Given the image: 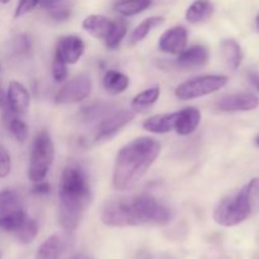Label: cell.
Masks as SVG:
<instances>
[{
	"label": "cell",
	"instance_id": "ac0fdd59",
	"mask_svg": "<svg viewBox=\"0 0 259 259\" xmlns=\"http://www.w3.org/2000/svg\"><path fill=\"white\" fill-rule=\"evenodd\" d=\"M131 85V80L126 75L115 70L106 71L103 78V86L111 95H118L124 93Z\"/></svg>",
	"mask_w": 259,
	"mask_h": 259
},
{
	"label": "cell",
	"instance_id": "f6af8a7d",
	"mask_svg": "<svg viewBox=\"0 0 259 259\" xmlns=\"http://www.w3.org/2000/svg\"><path fill=\"white\" fill-rule=\"evenodd\" d=\"M0 259H2V254H0Z\"/></svg>",
	"mask_w": 259,
	"mask_h": 259
},
{
	"label": "cell",
	"instance_id": "f35d334b",
	"mask_svg": "<svg viewBox=\"0 0 259 259\" xmlns=\"http://www.w3.org/2000/svg\"><path fill=\"white\" fill-rule=\"evenodd\" d=\"M7 108V95H5L4 90H3L2 85H0V109H4Z\"/></svg>",
	"mask_w": 259,
	"mask_h": 259
},
{
	"label": "cell",
	"instance_id": "7a4b0ae2",
	"mask_svg": "<svg viewBox=\"0 0 259 259\" xmlns=\"http://www.w3.org/2000/svg\"><path fill=\"white\" fill-rule=\"evenodd\" d=\"M159 152L161 144L151 137H141L125 144L115 159L114 189L119 191L133 189L151 168Z\"/></svg>",
	"mask_w": 259,
	"mask_h": 259
},
{
	"label": "cell",
	"instance_id": "30bf717a",
	"mask_svg": "<svg viewBox=\"0 0 259 259\" xmlns=\"http://www.w3.org/2000/svg\"><path fill=\"white\" fill-rule=\"evenodd\" d=\"M134 115H136V113L132 110H120L111 113L110 115L103 119V121L100 123L95 139L96 141H104V139L114 137L133 120Z\"/></svg>",
	"mask_w": 259,
	"mask_h": 259
},
{
	"label": "cell",
	"instance_id": "2e32d148",
	"mask_svg": "<svg viewBox=\"0 0 259 259\" xmlns=\"http://www.w3.org/2000/svg\"><path fill=\"white\" fill-rule=\"evenodd\" d=\"M113 20L100 14H91L83 19L82 28L93 37L98 39H105L108 33L110 32Z\"/></svg>",
	"mask_w": 259,
	"mask_h": 259
},
{
	"label": "cell",
	"instance_id": "9a60e30c",
	"mask_svg": "<svg viewBox=\"0 0 259 259\" xmlns=\"http://www.w3.org/2000/svg\"><path fill=\"white\" fill-rule=\"evenodd\" d=\"M67 248V239L62 235H51L40 244L37 259H58Z\"/></svg>",
	"mask_w": 259,
	"mask_h": 259
},
{
	"label": "cell",
	"instance_id": "52a82bcc",
	"mask_svg": "<svg viewBox=\"0 0 259 259\" xmlns=\"http://www.w3.org/2000/svg\"><path fill=\"white\" fill-rule=\"evenodd\" d=\"M91 78L88 75H80L72 78L57 91L55 100L57 104H75L85 100L91 93Z\"/></svg>",
	"mask_w": 259,
	"mask_h": 259
},
{
	"label": "cell",
	"instance_id": "5bb4252c",
	"mask_svg": "<svg viewBox=\"0 0 259 259\" xmlns=\"http://www.w3.org/2000/svg\"><path fill=\"white\" fill-rule=\"evenodd\" d=\"M201 121V113L199 109L189 106L175 113L174 131L180 136H189L194 133Z\"/></svg>",
	"mask_w": 259,
	"mask_h": 259
},
{
	"label": "cell",
	"instance_id": "f1b7e54d",
	"mask_svg": "<svg viewBox=\"0 0 259 259\" xmlns=\"http://www.w3.org/2000/svg\"><path fill=\"white\" fill-rule=\"evenodd\" d=\"M25 219H27V214L24 210L8 215V217L0 219V229L8 233H14L24 223Z\"/></svg>",
	"mask_w": 259,
	"mask_h": 259
},
{
	"label": "cell",
	"instance_id": "e575fe53",
	"mask_svg": "<svg viewBox=\"0 0 259 259\" xmlns=\"http://www.w3.org/2000/svg\"><path fill=\"white\" fill-rule=\"evenodd\" d=\"M32 47V43L28 35H19L14 39V50L18 53H27Z\"/></svg>",
	"mask_w": 259,
	"mask_h": 259
},
{
	"label": "cell",
	"instance_id": "836d02e7",
	"mask_svg": "<svg viewBox=\"0 0 259 259\" xmlns=\"http://www.w3.org/2000/svg\"><path fill=\"white\" fill-rule=\"evenodd\" d=\"M71 12H72L71 4H67L58 8V9L51 10V12H48L47 14L51 19L56 20V22H65V20H67L68 18L71 17Z\"/></svg>",
	"mask_w": 259,
	"mask_h": 259
},
{
	"label": "cell",
	"instance_id": "cb8c5ba5",
	"mask_svg": "<svg viewBox=\"0 0 259 259\" xmlns=\"http://www.w3.org/2000/svg\"><path fill=\"white\" fill-rule=\"evenodd\" d=\"M164 23L163 17H149L147 19H144L143 22L139 25H137L134 28V30L132 32L131 37H129V43L131 45H137V43L142 42L149 33L153 29L158 28L159 25H162Z\"/></svg>",
	"mask_w": 259,
	"mask_h": 259
},
{
	"label": "cell",
	"instance_id": "1f68e13d",
	"mask_svg": "<svg viewBox=\"0 0 259 259\" xmlns=\"http://www.w3.org/2000/svg\"><path fill=\"white\" fill-rule=\"evenodd\" d=\"M12 169V161L7 149L0 144V179H4L10 174Z\"/></svg>",
	"mask_w": 259,
	"mask_h": 259
},
{
	"label": "cell",
	"instance_id": "44dd1931",
	"mask_svg": "<svg viewBox=\"0 0 259 259\" xmlns=\"http://www.w3.org/2000/svg\"><path fill=\"white\" fill-rule=\"evenodd\" d=\"M220 51H222V56L227 65L233 70H237L243 61V52L239 43L237 40L228 38L220 43Z\"/></svg>",
	"mask_w": 259,
	"mask_h": 259
},
{
	"label": "cell",
	"instance_id": "74e56055",
	"mask_svg": "<svg viewBox=\"0 0 259 259\" xmlns=\"http://www.w3.org/2000/svg\"><path fill=\"white\" fill-rule=\"evenodd\" d=\"M248 80H249L250 85L255 89V90L259 91V75L255 72H249L248 73Z\"/></svg>",
	"mask_w": 259,
	"mask_h": 259
},
{
	"label": "cell",
	"instance_id": "8fae6325",
	"mask_svg": "<svg viewBox=\"0 0 259 259\" xmlns=\"http://www.w3.org/2000/svg\"><path fill=\"white\" fill-rule=\"evenodd\" d=\"M187 45V30L185 27L176 25L167 29L161 35L158 47L162 52L169 55H179L186 48Z\"/></svg>",
	"mask_w": 259,
	"mask_h": 259
},
{
	"label": "cell",
	"instance_id": "484cf974",
	"mask_svg": "<svg viewBox=\"0 0 259 259\" xmlns=\"http://www.w3.org/2000/svg\"><path fill=\"white\" fill-rule=\"evenodd\" d=\"M126 33H128V23H126L125 19L120 18V19L113 20L110 32L108 33L106 38L104 39L105 40L106 47L110 48V50H115L123 42Z\"/></svg>",
	"mask_w": 259,
	"mask_h": 259
},
{
	"label": "cell",
	"instance_id": "83f0119b",
	"mask_svg": "<svg viewBox=\"0 0 259 259\" xmlns=\"http://www.w3.org/2000/svg\"><path fill=\"white\" fill-rule=\"evenodd\" d=\"M38 234V225L35 223V220L30 219L27 217V219L24 220L22 225L18 228L14 232L15 239L20 243V244H30L33 240L35 239Z\"/></svg>",
	"mask_w": 259,
	"mask_h": 259
},
{
	"label": "cell",
	"instance_id": "ee69618b",
	"mask_svg": "<svg viewBox=\"0 0 259 259\" xmlns=\"http://www.w3.org/2000/svg\"><path fill=\"white\" fill-rule=\"evenodd\" d=\"M0 75H2V63H0Z\"/></svg>",
	"mask_w": 259,
	"mask_h": 259
},
{
	"label": "cell",
	"instance_id": "ab89813d",
	"mask_svg": "<svg viewBox=\"0 0 259 259\" xmlns=\"http://www.w3.org/2000/svg\"><path fill=\"white\" fill-rule=\"evenodd\" d=\"M70 259H94L91 255L85 254V253H78V254H75L73 257H71Z\"/></svg>",
	"mask_w": 259,
	"mask_h": 259
},
{
	"label": "cell",
	"instance_id": "7c38bea8",
	"mask_svg": "<svg viewBox=\"0 0 259 259\" xmlns=\"http://www.w3.org/2000/svg\"><path fill=\"white\" fill-rule=\"evenodd\" d=\"M210 58L209 50L202 45H194L189 48H185L179 53L176 58V65L180 68L190 70V68H199L206 65Z\"/></svg>",
	"mask_w": 259,
	"mask_h": 259
},
{
	"label": "cell",
	"instance_id": "6da1fadb",
	"mask_svg": "<svg viewBox=\"0 0 259 259\" xmlns=\"http://www.w3.org/2000/svg\"><path fill=\"white\" fill-rule=\"evenodd\" d=\"M101 220L113 228L166 225L171 220V210L152 195H129L109 200L103 209Z\"/></svg>",
	"mask_w": 259,
	"mask_h": 259
},
{
	"label": "cell",
	"instance_id": "ba28073f",
	"mask_svg": "<svg viewBox=\"0 0 259 259\" xmlns=\"http://www.w3.org/2000/svg\"><path fill=\"white\" fill-rule=\"evenodd\" d=\"M85 52V43L77 35H66L61 37L56 45L55 58L66 63L73 65L82 57Z\"/></svg>",
	"mask_w": 259,
	"mask_h": 259
},
{
	"label": "cell",
	"instance_id": "5b68a950",
	"mask_svg": "<svg viewBox=\"0 0 259 259\" xmlns=\"http://www.w3.org/2000/svg\"><path fill=\"white\" fill-rule=\"evenodd\" d=\"M55 159V146L51 134L46 129L40 131L35 136L30 152L28 177L30 181H43L50 172L51 166Z\"/></svg>",
	"mask_w": 259,
	"mask_h": 259
},
{
	"label": "cell",
	"instance_id": "4fadbf2b",
	"mask_svg": "<svg viewBox=\"0 0 259 259\" xmlns=\"http://www.w3.org/2000/svg\"><path fill=\"white\" fill-rule=\"evenodd\" d=\"M7 108L14 111L18 115H22L28 111L30 104V95L25 86L20 82L12 81L7 90Z\"/></svg>",
	"mask_w": 259,
	"mask_h": 259
},
{
	"label": "cell",
	"instance_id": "7402d4cb",
	"mask_svg": "<svg viewBox=\"0 0 259 259\" xmlns=\"http://www.w3.org/2000/svg\"><path fill=\"white\" fill-rule=\"evenodd\" d=\"M23 204L22 199L18 192L13 190H3L0 191V219L12 215L14 212L22 211Z\"/></svg>",
	"mask_w": 259,
	"mask_h": 259
},
{
	"label": "cell",
	"instance_id": "60d3db41",
	"mask_svg": "<svg viewBox=\"0 0 259 259\" xmlns=\"http://www.w3.org/2000/svg\"><path fill=\"white\" fill-rule=\"evenodd\" d=\"M255 25H257V30L259 32V15L257 17V19H255Z\"/></svg>",
	"mask_w": 259,
	"mask_h": 259
},
{
	"label": "cell",
	"instance_id": "d6a6232c",
	"mask_svg": "<svg viewBox=\"0 0 259 259\" xmlns=\"http://www.w3.org/2000/svg\"><path fill=\"white\" fill-rule=\"evenodd\" d=\"M52 73L56 82H63V81L67 78V75H68L67 65L55 58L52 65Z\"/></svg>",
	"mask_w": 259,
	"mask_h": 259
},
{
	"label": "cell",
	"instance_id": "4dcf8cb0",
	"mask_svg": "<svg viewBox=\"0 0 259 259\" xmlns=\"http://www.w3.org/2000/svg\"><path fill=\"white\" fill-rule=\"evenodd\" d=\"M42 0H19L14 12V18H22L34 10Z\"/></svg>",
	"mask_w": 259,
	"mask_h": 259
},
{
	"label": "cell",
	"instance_id": "b9f144b4",
	"mask_svg": "<svg viewBox=\"0 0 259 259\" xmlns=\"http://www.w3.org/2000/svg\"><path fill=\"white\" fill-rule=\"evenodd\" d=\"M10 0H0V4H7V3H9Z\"/></svg>",
	"mask_w": 259,
	"mask_h": 259
},
{
	"label": "cell",
	"instance_id": "d4e9b609",
	"mask_svg": "<svg viewBox=\"0 0 259 259\" xmlns=\"http://www.w3.org/2000/svg\"><path fill=\"white\" fill-rule=\"evenodd\" d=\"M152 3L153 0H119L114 5V9L123 17H133L148 9Z\"/></svg>",
	"mask_w": 259,
	"mask_h": 259
},
{
	"label": "cell",
	"instance_id": "603a6c76",
	"mask_svg": "<svg viewBox=\"0 0 259 259\" xmlns=\"http://www.w3.org/2000/svg\"><path fill=\"white\" fill-rule=\"evenodd\" d=\"M4 123L5 126L9 129L10 133L13 134L15 139L18 142H25V139L28 138V125L22 120V119L18 118V114H15L14 111H12L10 109L5 108L4 109Z\"/></svg>",
	"mask_w": 259,
	"mask_h": 259
},
{
	"label": "cell",
	"instance_id": "d6986e66",
	"mask_svg": "<svg viewBox=\"0 0 259 259\" xmlns=\"http://www.w3.org/2000/svg\"><path fill=\"white\" fill-rule=\"evenodd\" d=\"M161 95V88L159 86H152V88L146 89L142 93H139L138 95H136L133 98L131 103V109L134 113H142V111H146L147 109L151 108L154 103L159 99Z\"/></svg>",
	"mask_w": 259,
	"mask_h": 259
},
{
	"label": "cell",
	"instance_id": "8d00e7d4",
	"mask_svg": "<svg viewBox=\"0 0 259 259\" xmlns=\"http://www.w3.org/2000/svg\"><path fill=\"white\" fill-rule=\"evenodd\" d=\"M34 187H33L32 192L34 195H47L50 194V185L45 181H39V182H34Z\"/></svg>",
	"mask_w": 259,
	"mask_h": 259
},
{
	"label": "cell",
	"instance_id": "4316f807",
	"mask_svg": "<svg viewBox=\"0 0 259 259\" xmlns=\"http://www.w3.org/2000/svg\"><path fill=\"white\" fill-rule=\"evenodd\" d=\"M111 109H113L111 104L95 103L82 108L80 115L82 118V120H85L86 123H91V121H96L99 119H105L106 116L113 113Z\"/></svg>",
	"mask_w": 259,
	"mask_h": 259
},
{
	"label": "cell",
	"instance_id": "7bdbcfd3",
	"mask_svg": "<svg viewBox=\"0 0 259 259\" xmlns=\"http://www.w3.org/2000/svg\"><path fill=\"white\" fill-rule=\"evenodd\" d=\"M257 144H258V146H259V136L257 137Z\"/></svg>",
	"mask_w": 259,
	"mask_h": 259
},
{
	"label": "cell",
	"instance_id": "277c9868",
	"mask_svg": "<svg viewBox=\"0 0 259 259\" xmlns=\"http://www.w3.org/2000/svg\"><path fill=\"white\" fill-rule=\"evenodd\" d=\"M254 214L245 186L234 195L220 200L214 211V220L222 227H235L242 224Z\"/></svg>",
	"mask_w": 259,
	"mask_h": 259
},
{
	"label": "cell",
	"instance_id": "ffe728a7",
	"mask_svg": "<svg viewBox=\"0 0 259 259\" xmlns=\"http://www.w3.org/2000/svg\"><path fill=\"white\" fill-rule=\"evenodd\" d=\"M175 113L161 114V115H153L143 121V128L151 133L164 134L174 131Z\"/></svg>",
	"mask_w": 259,
	"mask_h": 259
},
{
	"label": "cell",
	"instance_id": "d590c367",
	"mask_svg": "<svg viewBox=\"0 0 259 259\" xmlns=\"http://www.w3.org/2000/svg\"><path fill=\"white\" fill-rule=\"evenodd\" d=\"M67 4H71L70 0H42L39 5L46 12H51V10H55Z\"/></svg>",
	"mask_w": 259,
	"mask_h": 259
},
{
	"label": "cell",
	"instance_id": "8992f818",
	"mask_svg": "<svg viewBox=\"0 0 259 259\" xmlns=\"http://www.w3.org/2000/svg\"><path fill=\"white\" fill-rule=\"evenodd\" d=\"M227 83L228 77L224 75L199 76L180 83L175 90V95L180 100H192L217 93Z\"/></svg>",
	"mask_w": 259,
	"mask_h": 259
},
{
	"label": "cell",
	"instance_id": "e0dca14e",
	"mask_svg": "<svg viewBox=\"0 0 259 259\" xmlns=\"http://www.w3.org/2000/svg\"><path fill=\"white\" fill-rule=\"evenodd\" d=\"M215 12V4L211 0H195L185 13V18L191 24H197L209 19Z\"/></svg>",
	"mask_w": 259,
	"mask_h": 259
},
{
	"label": "cell",
	"instance_id": "9c48e42d",
	"mask_svg": "<svg viewBox=\"0 0 259 259\" xmlns=\"http://www.w3.org/2000/svg\"><path fill=\"white\" fill-rule=\"evenodd\" d=\"M219 110L234 113V111H250L259 106V98L253 93H237L224 95L217 101Z\"/></svg>",
	"mask_w": 259,
	"mask_h": 259
},
{
	"label": "cell",
	"instance_id": "3957f363",
	"mask_svg": "<svg viewBox=\"0 0 259 259\" xmlns=\"http://www.w3.org/2000/svg\"><path fill=\"white\" fill-rule=\"evenodd\" d=\"M58 219L67 233L77 229L91 201V189L85 171L68 166L62 171L58 191Z\"/></svg>",
	"mask_w": 259,
	"mask_h": 259
},
{
	"label": "cell",
	"instance_id": "f546056e",
	"mask_svg": "<svg viewBox=\"0 0 259 259\" xmlns=\"http://www.w3.org/2000/svg\"><path fill=\"white\" fill-rule=\"evenodd\" d=\"M245 189H247L248 197H249V201L252 204L253 211L258 212L259 211V177H254V179L250 180L247 185H245Z\"/></svg>",
	"mask_w": 259,
	"mask_h": 259
}]
</instances>
